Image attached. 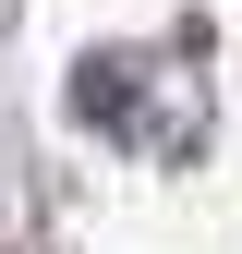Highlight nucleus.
<instances>
[{
  "label": "nucleus",
  "instance_id": "obj_1",
  "mask_svg": "<svg viewBox=\"0 0 242 254\" xmlns=\"http://www.w3.org/2000/svg\"><path fill=\"white\" fill-rule=\"evenodd\" d=\"M73 121L85 133H121L133 157H194L206 145V37L85 49L73 61Z\"/></svg>",
  "mask_w": 242,
  "mask_h": 254
}]
</instances>
